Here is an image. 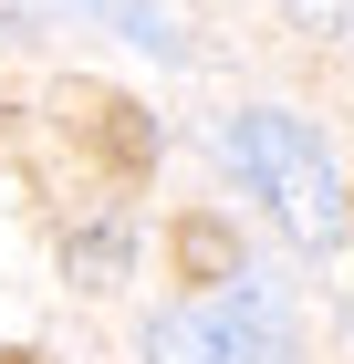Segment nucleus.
Here are the masks:
<instances>
[{"label":"nucleus","mask_w":354,"mask_h":364,"mask_svg":"<svg viewBox=\"0 0 354 364\" xmlns=\"http://www.w3.org/2000/svg\"><path fill=\"white\" fill-rule=\"evenodd\" d=\"M219 156L271 198V219L292 229L302 250H333V240L354 229V198H344L323 136H313L302 114H271V105H261V114H229V125H219Z\"/></svg>","instance_id":"nucleus-1"},{"label":"nucleus","mask_w":354,"mask_h":364,"mask_svg":"<svg viewBox=\"0 0 354 364\" xmlns=\"http://www.w3.org/2000/svg\"><path fill=\"white\" fill-rule=\"evenodd\" d=\"M146 364H292V323L271 312V291H229L198 312H157Z\"/></svg>","instance_id":"nucleus-2"},{"label":"nucleus","mask_w":354,"mask_h":364,"mask_svg":"<svg viewBox=\"0 0 354 364\" xmlns=\"http://www.w3.org/2000/svg\"><path fill=\"white\" fill-rule=\"evenodd\" d=\"M53 11H94V21H115L136 53H157V63H177V53H188V31L167 21V0H53Z\"/></svg>","instance_id":"nucleus-3"},{"label":"nucleus","mask_w":354,"mask_h":364,"mask_svg":"<svg viewBox=\"0 0 354 364\" xmlns=\"http://www.w3.org/2000/svg\"><path fill=\"white\" fill-rule=\"evenodd\" d=\"M63 260H73V281H83V291H115V281H125V229H83Z\"/></svg>","instance_id":"nucleus-4"},{"label":"nucleus","mask_w":354,"mask_h":364,"mask_svg":"<svg viewBox=\"0 0 354 364\" xmlns=\"http://www.w3.org/2000/svg\"><path fill=\"white\" fill-rule=\"evenodd\" d=\"M177 260H188V271H198V281H250V260H240V250H229V240H219V229H209V219H188V229H177Z\"/></svg>","instance_id":"nucleus-5"},{"label":"nucleus","mask_w":354,"mask_h":364,"mask_svg":"<svg viewBox=\"0 0 354 364\" xmlns=\"http://www.w3.org/2000/svg\"><path fill=\"white\" fill-rule=\"evenodd\" d=\"M292 31H354V0H281Z\"/></svg>","instance_id":"nucleus-6"},{"label":"nucleus","mask_w":354,"mask_h":364,"mask_svg":"<svg viewBox=\"0 0 354 364\" xmlns=\"http://www.w3.org/2000/svg\"><path fill=\"white\" fill-rule=\"evenodd\" d=\"M0 11H11V21H53V0H0Z\"/></svg>","instance_id":"nucleus-7"}]
</instances>
